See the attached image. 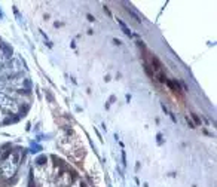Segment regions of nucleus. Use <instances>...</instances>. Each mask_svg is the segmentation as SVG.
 I'll use <instances>...</instances> for the list:
<instances>
[{"mask_svg": "<svg viewBox=\"0 0 217 187\" xmlns=\"http://www.w3.org/2000/svg\"><path fill=\"white\" fill-rule=\"evenodd\" d=\"M27 152L21 146H0V187H15Z\"/></svg>", "mask_w": 217, "mask_h": 187, "instance_id": "nucleus-3", "label": "nucleus"}, {"mask_svg": "<svg viewBox=\"0 0 217 187\" xmlns=\"http://www.w3.org/2000/svg\"><path fill=\"white\" fill-rule=\"evenodd\" d=\"M34 101V88L25 61L0 37V126L20 122Z\"/></svg>", "mask_w": 217, "mask_h": 187, "instance_id": "nucleus-1", "label": "nucleus"}, {"mask_svg": "<svg viewBox=\"0 0 217 187\" xmlns=\"http://www.w3.org/2000/svg\"><path fill=\"white\" fill-rule=\"evenodd\" d=\"M27 187H89L79 171L57 154H42L30 166Z\"/></svg>", "mask_w": 217, "mask_h": 187, "instance_id": "nucleus-2", "label": "nucleus"}]
</instances>
